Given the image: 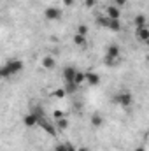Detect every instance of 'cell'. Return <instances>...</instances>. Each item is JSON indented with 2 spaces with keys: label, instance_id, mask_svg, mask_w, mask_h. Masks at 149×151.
<instances>
[{
  "label": "cell",
  "instance_id": "24",
  "mask_svg": "<svg viewBox=\"0 0 149 151\" xmlns=\"http://www.w3.org/2000/svg\"><path fill=\"white\" fill-rule=\"evenodd\" d=\"M98 4V0H84V5L88 7V9H91L93 5H97Z\"/></svg>",
  "mask_w": 149,
  "mask_h": 151
},
{
  "label": "cell",
  "instance_id": "11",
  "mask_svg": "<svg viewBox=\"0 0 149 151\" xmlns=\"http://www.w3.org/2000/svg\"><path fill=\"white\" fill-rule=\"evenodd\" d=\"M84 76H86V83L88 84H91V86H98L100 84V76L97 72H84Z\"/></svg>",
  "mask_w": 149,
  "mask_h": 151
},
{
  "label": "cell",
  "instance_id": "28",
  "mask_svg": "<svg viewBox=\"0 0 149 151\" xmlns=\"http://www.w3.org/2000/svg\"><path fill=\"white\" fill-rule=\"evenodd\" d=\"M53 116H54V119H58V118H62V116H65V114L62 113V111H54V113H53Z\"/></svg>",
  "mask_w": 149,
  "mask_h": 151
},
{
  "label": "cell",
  "instance_id": "27",
  "mask_svg": "<svg viewBox=\"0 0 149 151\" xmlns=\"http://www.w3.org/2000/svg\"><path fill=\"white\" fill-rule=\"evenodd\" d=\"M62 2H63L65 7H72V5H74V0H62Z\"/></svg>",
  "mask_w": 149,
  "mask_h": 151
},
{
  "label": "cell",
  "instance_id": "1",
  "mask_svg": "<svg viewBox=\"0 0 149 151\" xmlns=\"http://www.w3.org/2000/svg\"><path fill=\"white\" fill-rule=\"evenodd\" d=\"M25 69V65H23V62L21 60H18V58H12V60H7L2 67H0V70H2V76L4 77H11V76H16L18 72H21Z\"/></svg>",
  "mask_w": 149,
  "mask_h": 151
},
{
  "label": "cell",
  "instance_id": "29",
  "mask_svg": "<svg viewBox=\"0 0 149 151\" xmlns=\"http://www.w3.org/2000/svg\"><path fill=\"white\" fill-rule=\"evenodd\" d=\"M77 151H90V148H86V146H79V150Z\"/></svg>",
  "mask_w": 149,
  "mask_h": 151
},
{
  "label": "cell",
  "instance_id": "22",
  "mask_svg": "<svg viewBox=\"0 0 149 151\" xmlns=\"http://www.w3.org/2000/svg\"><path fill=\"white\" fill-rule=\"evenodd\" d=\"M119 60H121V58H105V65H109V67H116V65L119 63Z\"/></svg>",
  "mask_w": 149,
  "mask_h": 151
},
{
  "label": "cell",
  "instance_id": "13",
  "mask_svg": "<svg viewBox=\"0 0 149 151\" xmlns=\"http://www.w3.org/2000/svg\"><path fill=\"white\" fill-rule=\"evenodd\" d=\"M54 127H56V130H58V132H62V130H67V128H69V119H67L65 116H62V118H58V119H56Z\"/></svg>",
  "mask_w": 149,
  "mask_h": 151
},
{
  "label": "cell",
  "instance_id": "15",
  "mask_svg": "<svg viewBox=\"0 0 149 151\" xmlns=\"http://www.w3.org/2000/svg\"><path fill=\"white\" fill-rule=\"evenodd\" d=\"M107 30L119 32V30H121V19H109V23H107Z\"/></svg>",
  "mask_w": 149,
  "mask_h": 151
},
{
  "label": "cell",
  "instance_id": "4",
  "mask_svg": "<svg viewBox=\"0 0 149 151\" xmlns=\"http://www.w3.org/2000/svg\"><path fill=\"white\" fill-rule=\"evenodd\" d=\"M30 113L37 118L39 123H40L42 119H46V111H44V107H42L40 104H34V102H32V104H30ZM37 127H39V125H37Z\"/></svg>",
  "mask_w": 149,
  "mask_h": 151
},
{
  "label": "cell",
  "instance_id": "20",
  "mask_svg": "<svg viewBox=\"0 0 149 151\" xmlns=\"http://www.w3.org/2000/svg\"><path fill=\"white\" fill-rule=\"evenodd\" d=\"M97 23L102 27V28H107V23H109V18H105L104 14H98L97 16Z\"/></svg>",
  "mask_w": 149,
  "mask_h": 151
},
{
  "label": "cell",
  "instance_id": "2",
  "mask_svg": "<svg viewBox=\"0 0 149 151\" xmlns=\"http://www.w3.org/2000/svg\"><path fill=\"white\" fill-rule=\"evenodd\" d=\"M116 104L121 106V107H130V106L133 104V97H132V93H130V91H121V93H117V97H116Z\"/></svg>",
  "mask_w": 149,
  "mask_h": 151
},
{
  "label": "cell",
  "instance_id": "16",
  "mask_svg": "<svg viewBox=\"0 0 149 151\" xmlns=\"http://www.w3.org/2000/svg\"><path fill=\"white\" fill-rule=\"evenodd\" d=\"M74 44H75V46H79V47H82V49H84L88 42H86V37H84V35H79V34H74Z\"/></svg>",
  "mask_w": 149,
  "mask_h": 151
},
{
  "label": "cell",
  "instance_id": "9",
  "mask_svg": "<svg viewBox=\"0 0 149 151\" xmlns=\"http://www.w3.org/2000/svg\"><path fill=\"white\" fill-rule=\"evenodd\" d=\"M75 72H77V69H75V67H72V65L65 67V69H63V72H62V76H63V81H65V83H72V81H74Z\"/></svg>",
  "mask_w": 149,
  "mask_h": 151
},
{
  "label": "cell",
  "instance_id": "10",
  "mask_svg": "<svg viewBox=\"0 0 149 151\" xmlns=\"http://www.w3.org/2000/svg\"><path fill=\"white\" fill-rule=\"evenodd\" d=\"M40 63H42V67H44V69L51 70V69H54V67H56V58H54V56H51V55H47V56H44V58H42V62H40Z\"/></svg>",
  "mask_w": 149,
  "mask_h": 151
},
{
  "label": "cell",
  "instance_id": "18",
  "mask_svg": "<svg viewBox=\"0 0 149 151\" xmlns=\"http://www.w3.org/2000/svg\"><path fill=\"white\" fill-rule=\"evenodd\" d=\"M51 97H54V99H65L67 91H65V88H56L54 91H51Z\"/></svg>",
  "mask_w": 149,
  "mask_h": 151
},
{
  "label": "cell",
  "instance_id": "8",
  "mask_svg": "<svg viewBox=\"0 0 149 151\" xmlns=\"http://www.w3.org/2000/svg\"><path fill=\"white\" fill-rule=\"evenodd\" d=\"M135 35L139 37V40L148 42V40H149V28H148V25H144V27H137V28H135Z\"/></svg>",
  "mask_w": 149,
  "mask_h": 151
},
{
  "label": "cell",
  "instance_id": "31",
  "mask_svg": "<svg viewBox=\"0 0 149 151\" xmlns=\"http://www.w3.org/2000/svg\"><path fill=\"white\" fill-rule=\"evenodd\" d=\"M0 79H4V76H2V70H0Z\"/></svg>",
  "mask_w": 149,
  "mask_h": 151
},
{
  "label": "cell",
  "instance_id": "7",
  "mask_svg": "<svg viewBox=\"0 0 149 151\" xmlns=\"http://www.w3.org/2000/svg\"><path fill=\"white\" fill-rule=\"evenodd\" d=\"M105 58H121V47L117 44H111L105 49Z\"/></svg>",
  "mask_w": 149,
  "mask_h": 151
},
{
  "label": "cell",
  "instance_id": "12",
  "mask_svg": "<svg viewBox=\"0 0 149 151\" xmlns=\"http://www.w3.org/2000/svg\"><path fill=\"white\" fill-rule=\"evenodd\" d=\"M23 125H25V127H28V128H32V127H37L39 121H37V118H35L32 113H28V114H25V116H23Z\"/></svg>",
  "mask_w": 149,
  "mask_h": 151
},
{
  "label": "cell",
  "instance_id": "6",
  "mask_svg": "<svg viewBox=\"0 0 149 151\" xmlns=\"http://www.w3.org/2000/svg\"><path fill=\"white\" fill-rule=\"evenodd\" d=\"M105 18H109V19H121V9L119 7H116V5H107L105 7V14H104Z\"/></svg>",
  "mask_w": 149,
  "mask_h": 151
},
{
  "label": "cell",
  "instance_id": "23",
  "mask_svg": "<svg viewBox=\"0 0 149 151\" xmlns=\"http://www.w3.org/2000/svg\"><path fill=\"white\" fill-rule=\"evenodd\" d=\"M54 151H67V144H65V142H58V144L54 146Z\"/></svg>",
  "mask_w": 149,
  "mask_h": 151
},
{
  "label": "cell",
  "instance_id": "17",
  "mask_svg": "<svg viewBox=\"0 0 149 151\" xmlns=\"http://www.w3.org/2000/svg\"><path fill=\"white\" fill-rule=\"evenodd\" d=\"M90 121H91V127H95V128H98V127H102V123H104V118H102L100 114H93Z\"/></svg>",
  "mask_w": 149,
  "mask_h": 151
},
{
  "label": "cell",
  "instance_id": "26",
  "mask_svg": "<svg viewBox=\"0 0 149 151\" xmlns=\"http://www.w3.org/2000/svg\"><path fill=\"white\" fill-rule=\"evenodd\" d=\"M65 144H67V151H77V148H75L72 142H65Z\"/></svg>",
  "mask_w": 149,
  "mask_h": 151
},
{
  "label": "cell",
  "instance_id": "30",
  "mask_svg": "<svg viewBox=\"0 0 149 151\" xmlns=\"http://www.w3.org/2000/svg\"><path fill=\"white\" fill-rule=\"evenodd\" d=\"M133 151H146V148H144V146H139V148H135Z\"/></svg>",
  "mask_w": 149,
  "mask_h": 151
},
{
  "label": "cell",
  "instance_id": "25",
  "mask_svg": "<svg viewBox=\"0 0 149 151\" xmlns=\"http://www.w3.org/2000/svg\"><path fill=\"white\" fill-rule=\"evenodd\" d=\"M112 5H116V7H119V9H121L123 5H126V0H114V4H112Z\"/></svg>",
  "mask_w": 149,
  "mask_h": 151
},
{
  "label": "cell",
  "instance_id": "14",
  "mask_svg": "<svg viewBox=\"0 0 149 151\" xmlns=\"http://www.w3.org/2000/svg\"><path fill=\"white\" fill-rule=\"evenodd\" d=\"M72 83H74L75 86H79V88H81V86L86 83V76H84V72L77 70V72H75V76H74V81H72Z\"/></svg>",
  "mask_w": 149,
  "mask_h": 151
},
{
  "label": "cell",
  "instance_id": "5",
  "mask_svg": "<svg viewBox=\"0 0 149 151\" xmlns=\"http://www.w3.org/2000/svg\"><path fill=\"white\" fill-rule=\"evenodd\" d=\"M39 127H40V128H42V130H44L46 134H49V135H53V137H54V135L58 134V130H56L54 123H51V121H49L47 118H46V119H42V121L39 123Z\"/></svg>",
  "mask_w": 149,
  "mask_h": 151
},
{
  "label": "cell",
  "instance_id": "21",
  "mask_svg": "<svg viewBox=\"0 0 149 151\" xmlns=\"http://www.w3.org/2000/svg\"><path fill=\"white\" fill-rule=\"evenodd\" d=\"M75 34H79V35H84V37H86V35H88V27H86V25H79V27L75 28Z\"/></svg>",
  "mask_w": 149,
  "mask_h": 151
},
{
  "label": "cell",
  "instance_id": "19",
  "mask_svg": "<svg viewBox=\"0 0 149 151\" xmlns=\"http://www.w3.org/2000/svg\"><path fill=\"white\" fill-rule=\"evenodd\" d=\"M144 25H148V18H146L144 14L135 16V28H137V27H144Z\"/></svg>",
  "mask_w": 149,
  "mask_h": 151
},
{
  "label": "cell",
  "instance_id": "3",
  "mask_svg": "<svg viewBox=\"0 0 149 151\" xmlns=\"http://www.w3.org/2000/svg\"><path fill=\"white\" fill-rule=\"evenodd\" d=\"M44 18L47 19V21H58L60 18H62V9H58V7H47L46 11H44Z\"/></svg>",
  "mask_w": 149,
  "mask_h": 151
}]
</instances>
